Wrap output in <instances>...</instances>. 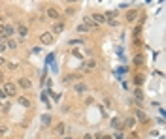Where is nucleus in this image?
I'll return each mask as SVG.
<instances>
[{
	"label": "nucleus",
	"instance_id": "obj_1",
	"mask_svg": "<svg viewBox=\"0 0 166 139\" xmlns=\"http://www.w3.org/2000/svg\"><path fill=\"white\" fill-rule=\"evenodd\" d=\"M4 92L6 96H15L17 94V87H15V83H4Z\"/></svg>",
	"mask_w": 166,
	"mask_h": 139
},
{
	"label": "nucleus",
	"instance_id": "obj_2",
	"mask_svg": "<svg viewBox=\"0 0 166 139\" xmlns=\"http://www.w3.org/2000/svg\"><path fill=\"white\" fill-rule=\"evenodd\" d=\"M40 40H42V43H45V45H51L53 41H55V38H53L51 32H44V34L40 36Z\"/></svg>",
	"mask_w": 166,
	"mask_h": 139
},
{
	"label": "nucleus",
	"instance_id": "obj_3",
	"mask_svg": "<svg viewBox=\"0 0 166 139\" xmlns=\"http://www.w3.org/2000/svg\"><path fill=\"white\" fill-rule=\"evenodd\" d=\"M93 19V23L94 25H102V23H106V19H104V15L102 13H93V15H89Z\"/></svg>",
	"mask_w": 166,
	"mask_h": 139
},
{
	"label": "nucleus",
	"instance_id": "obj_4",
	"mask_svg": "<svg viewBox=\"0 0 166 139\" xmlns=\"http://www.w3.org/2000/svg\"><path fill=\"white\" fill-rule=\"evenodd\" d=\"M134 120H140L142 124H145V122H147V117H145V113L142 111V109H138V111L134 113Z\"/></svg>",
	"mask_w": 166,
	"mask_h": 139
},
{
	"label": "nucleus",
	"instance_id": "obj_5",
	"mask_svg": "<svg viewBox=\"0 0 166 139\" xmlns=\"http://www.w3.org/2000/svg\"><path fill=\"white\" fill-rule=\"evenodd\" d=\"M17 85H19L21 88H30V87H32V81L27 79V77H21V79L17 81Z\"/></svg>",
	"mask_w": 166,
	"mask_h": 139
},
{
	"label": "nucleus",
	"instance_id": "obj_6",
	"mask_svg": "<svg viewBox=\"0 0 166 139\" xmlns=\"http://www.w3.org/2000/svg\"><path fill=\"white\" fill-rule=\"evenodd\" d=\"M136 19H138V10L127 11V21H128V23H132V21H136Z\"/></svg>",
	"mask_w": 166,
	"mask_h": 139
},
{
	"label": "nucleus",
	"instance_id": "obj_7",
	"mask_svg": "<svg viewBox=\"0 0 166 139\" xmlns=\"http://www.w3.org/2000/svg\"><path fill=\"white\" fill-rule=\"evenodd\" d=\"M94 68H96V62H94L93 58H91V60H87V62L83 64V70H85V71H91V70H94Z\"/></svg>",
	"mask_w": 166,
	"mask_h": 139
},
{
	"label": "nucleus",
	"instance_id": "obj_8",
	"mask_svg": "<svg viewBox=\"0 0 166 139\" xmlns=\"http://www.w3.org/2000/svg\"><path fill=\"white\" fill-rule=\"evenodd\" d=\"M17 101H19V105H23V107H30V100H28L27 96H19Z\"/></svg>",
	"mask_w": 166,
	"mask_h": 139
},
{
	"label": "nucleus",
	"instance_id": "obj_9",
	"mask_svg": "<svg viewBox=\"0 0 166 139\" xmlns=\"http://www.w3.org/2000/svg\"><path fill=\"white\" fill-rule=\"evenodd\" d=\"M83 26H87V28H96L98 25H94V23H93V19H91V17H85V19H83Z\"/></svg>",
	"mask_w": 166,
	"mask_h": 139
},
{
	"label": "nucleus",
	"instance_id": "obj_10",
	"mask_svg": "<svg viewBox=\"0 0 166 139\" xmlns=\"http://www.w3.org/2000/svg\"><path fill=\"white\" fill-rule=\"evenodd\" d=\"M64 30V23H55V25H53V32L51 34H61Z\"/></svg>",
	"mask_w": 166,
	"mask_h": 139
},
{
	"label": "nucleus",
	"instance_id": "obj_11",
	"mask_svg": "<svg viewBox=\"0 0 166 139\" xmlns=\"http://www.w3.org/2000/svg\"><path fill=\"white\" fill-rule=\"evenodd\" d=\"M74 81H76V75H74V74H68V75L62 77V83H64V85H72Z\"/></svg>",
	"mask_w": 166,
	"mask_h": 139
},
{
	"label": "nucleus",
	"instance_id": "obj_12",
	"mask_svg": "<svg viewBox=\"0 0 166 139\" xmlns=\"http://www.w3.org/2000/svg\"><path fill=\"white\" fill-rule=\"evenodd\" d=\"M13 26L11 25H4V34H6V38H11V36H13Z\"/></svg>",
	"mask_w": 166,
	"mask_h": 139
},
{
	"label": "nucleus",
	"instance_id": "obj_13",
	"mask_svg": "<svg viewBox=\"0 0 166 139\" xmlns=\"http://www.w3.org/2000/svg\"><path fill=\"white\" fill-rule=\"evenodd\" d=\"M47 17H51V19H59V11L55 8H47Z\"/></svg>",
	"mask_w": 166,
	"mask_h": 139
},
{
	"label": "nucleus",
	"instance_id": "obj_14",
	"mask_svg": "<svg viewBox=\"0 0 166 139\" xmlns=\"http://www.w3.org/2000/svg\"><path fill=\"white\" fill-rule=\"evenodd\" d=\"M17 32H19V36H21V38H25V36L28 34V28H27L25 25H19V26H17Z\"/></svg>",
	"mask_w": 166,
	"mask_h": 139
},
{
	"label": "nucleus",
	"instance_id": "obj_15",
	"mask_svg": "<svg viewBox=\"0 0 166 139\" xmlns=\"http://www.w3.org/2000/svg\"><path fill=\"white\" fill-rule=\"evenodd\" d=\"M55 132H57L59 135H64V134H66V126H64L62 122H61V124H57V128H55Z\"/></svg>",
	"mask_w": 166,
	"mask_h": 139
},
{
	"label": "nucleus",
	"instance_id": "obj_16",
	"mask_svg": "<svg viewBox=\"0 0 166 139\" xmlns=\"http://www.w3.org/2000/svg\"><path fill=\"white\" fill-rule=\"evenodd\" d=\"M134 124H136V120H134L132 117L124 118V128H134Z\"/></svg>",
	"mask_w": 166,
	"mask_h": 139
},
{
	"label": "nucleus",
	"instance_id": "obj_17",
	"mask_svg": "<svg viewBox=\"0 0 166 139\" xmlns=\"http://www.w3.org/2000/svg\"><path fill=\"white\" fill-rule=\"evenodd\" d=\"M76 92H85L87 90V85H83V83H76Z\"/></svg>",
	"mask_w": 166,
	"mask_h": 139
},
{
	"label": "nucleus",
	"instance_id": "obj_18",
	"mask_svg": "<svg viewBox=\"0 0 166 139\" xmlns=\"http://www.w3.org/2000/svg\"><path fill=\"white\" fill-rule=\"evenodd\" d=\"M134 83H136V87L140 88L142 85H144V75H142V74H140V75H136V77H134Z\"/></svg>",
	"mask_w": 166,
	"mask_h": 139
},
{
	"label": "nucleus",
	"instance_id": "obj_19",
	"mask_svg": "<svg viewBox=\"0 0 166 139\" xmlns=\"http://www.w3.org/2000/svg\"><path fill=\"white\" fill-rule=\"evenodd\" d=\"M144 60H145L144 55H136V57H134V64H136V66H142V64H144Z\"/></svg>",
	"mask_w": 166,
	"mask_h": 139
},
{
	"label": "nucleus",
	"instance_id": "obj_20",
	"mask_svg": "<svg viewBox=\"0 0 166 139\" xmlns=\"http://www.w3.org/2000/svg\"><path fill=\"white\" fill-rule=\"evenodd\" d=\"M134 96H136V100H144V92H142V88H138V87H136V90H134Z\"/></svg>",
	"mask_w": 166,
	"mask_h": 139
},
{
	"label": "nucleus",
	"instance_id": "obj_21",
	"mask_svg": "<svg viewBox=\"0 0 166 139\" xmlns=\"http://www.w3.org/2000/svg\"><path fill=\"white\" fill-rule=\"evenodd\" d=\"M42 124H44V126L51 124V117H49V115H44V117H42Z\"/></svg>",
	"mask_w": 166,
	"mask_h": 139
},
{
	"label": "nucleus",
	"instance_id": "obj_22",
	"mask_svg": "<svg viewBox=\"0 0 166 139\" xmlns=\"http://www.w3.org/2000/svg\"><path fill=\"white\" fill-rule=\"evenodd\" d=\"M6 47H10V49H17V41H15V40H8Z\"/></svg>",
	"mask_w": 166,
	"mask_h": 139
},
{
	"label": "nucleus",
	"instance_id": "obj_23",
	"mask_svg": "<svg viewBox=\"0 0 166 139\" xmlns=\"http://www.w3.org/2000/svg\"><path fill=\"white\" fill-rule=\"evenodd\" d=\"M111 128L119 130V118H113V120H111Z\"/></svg>",
	"mask_w": 166,
	"mask_h": 139
},
{
	"label": "nucleus",
	"instance_id": "obj_24",
	"mask_svg": "<svg viewBox=\"0 0 166 139\" xmlns=\"http://www.w3.org/2000/svg\"><path fill=\"white\" fill-rule=\"evenodd\" d=\"M106 23H108L110 26H117V25H119V21H117V19H111V21H106Z\"/></svg>",
	"mask_w": 166,
	"mask_h": 139
},
{
	"label": "nucleus",
	"instance_id": "obj_25",
	"mask_svg": "<svg viewBox=\"0 0 166 139\" xmlns=\"http://www.w3.org/2000/svg\"><path fill=\"white\" fill-rule=\"evenodd\" d=\"M6 98H8V96H6V92H4L2 88H0V101H2V100H6Z\"/></svg>",
	"mask_w": 166,
	"mask_h": 139
},
{
	"label": "nucleus",
	"instance_id": "obj_26",
	"mask_svg": "<svg viewBox=\"0 0 166 139\" xmlns=\"http://www.w3.org/2000/svg\"><path fill=\"white\" fill-rule=\"evenodd\" d=\"M87 30H89V28H87V26H83V25L78 26V32H87Z\"/></svg>",
	"mask_w": 166,
	"mask_h": 139
},
{
	"label": "nucleus",
	"instance_id": "obj_27",
	"mask_svg": "<svg viewBox=\"0 0 166 139\" xmlns=\"http://www.w3.org/2000/svg\"><path fill=\"white\" fill-rule=\"evenodd\" d=\"M72 55H74V57H78V58H81V53H79L78 49H76V51H72Z\"/></svg>",
	"mask_w": 166,
	"mask_h": 139
},
{
	"label": "nucleus",
	"instance_id": "obj_28",
	"mask_svg": "<svg viewBox=\"0 0 166 139\" xmlns=\"http://www.w3.org/2000/svg\"><path fill=\"white\" fill-rule=\"evenodd\" d=\"M6 51V43H2V41H0V53H4Z\"/></svg>",
	"mask_w": 166,
	"mask_h": 139
},
{
	"label": "nucleus",
	"instance_id": "obj_29",
	"mask_svg": "<svg viewBox=\"0 0 166 139\" xmlns=\"http://www.w3.org/2000/svg\"><path fill=\"white\" fill-rule=\"evenodd\" d=\"M8 66H10V70H15V68H17V64H15V62H10Z\"/></svg>",
	"mask_w": 166,
	"mask_h": 139
},
{
	"label": "nucleus",
	"instance_id": "obj_30",
	"mask_svg": "<svg viewBox=\"0 0 166 139\" xmlns=\"http://www.w3.org/2000/svg\"><path fill=\"white\" fill-rule=\"evenodd\" d=\"M42 101H47V92H42Z\"/></svg>",
	"mask_w": 166,
	"mask_h": 139
},
{
	"label": "nucleus",
	"instance_id": "obj_31",
	"mask_svg": "<svg viewBox=\"0 0 166 139\" xmlns=\"http://www.w3.org/2000/svg\"><path fill=\"white\" fill-rule=\"evenodd\" d=\"M115 139H123V134H121V132H117V134H115Z\"/></svg>",
	"mask_w": 166,
	"mask_h": 139
},
{
	"label": "nucleus",
	"instance_id": "obj_32",
	"mask_svg": "<svg viewBox=\"0 0 166 139\" xmlns=\"http://www.w3.org/2000/svg\"><path fill=\"white\" fill-rule=\"evenodd\" d=\"M83 139H93V135L91 134H85V135H83Z\"/></svg>",
	"mask_w": 166,
	"mask_h": 139
},
{
	"label": "nucleus",
	"instance_id": "obj_33",
	"mask_svg": "<svg viewBox=\"0 0 166 139\" xmlns=\"http://www.w3.org/2000/svg\"><path fill=\"white\" fill-rule=\"evenodd\" d=\"M0 36H4V25H0Z\"/></svg>",
	"mask_w": 166,
	"mask_h": 139
},
{
	"label": "nucleus",
	"instance_id": "obj_34",
	"mask_svg": "<svg viewBox=\"0 0 166 139\" xmlns=\"http://www.w3.org/2000/svg\"><path fill=\"white\" fill-rule=\"evenodd\" d=\"M4 64H6V60H4L2 57H0V66H4Z\"/></svg>",
	"mask_w": 166,
	"mask_h": 139
},
{
	"label": "nucleus",
	"instance_id": "obj_35",
	"mask_svg": "<svg viewBox=\"0 0 166 139\" xmlns=\"http://www.w3.org/2000/svg\"><path fill=\"white\" fill-rule=\"evenodd\" d=\"M102 139H113V137H110V135H102Z\"/></svg>",
	"mask_w": 166,
	"mask_h": 139
},
{
	"label": "nucleus",
	"instance_id": "obj_36",
	"mask_svg": "<svg viewBox=\"0 0 166 139\" xmlns=\"http://www.w3.org/2000/svg\"><path fill=\"white\" fill-rule=\"evenodd\" d=\"M62 139H72V137H62Z\"/></svg>",
	"mask_w": 166,
	"mask_h": 139
},
{
	"label": "nucleus",
	"instance_id": "obj_37",
	"mask_svg": "<svg viewBox=\"0 0 166 139\" xmlns=\"http://www.w3.org/2000/svg\"><path fill=\"white\" fill-rule=\"evenodd\" d=\"M0 139H2V137H0Z\"/></svg>",
	"mask_w": 166,
	"mask_h": 139
}]
</instances>
